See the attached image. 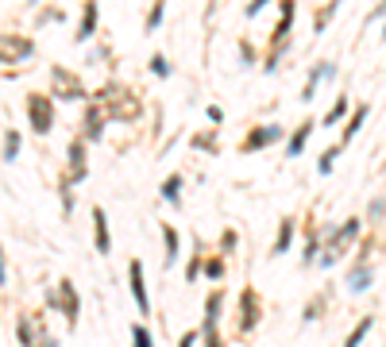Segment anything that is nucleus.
Wrapping results in <instances>:
<instances>
[{
  "label": "nucleus",
  "mask_w": 386,
  "mask_h": 347,
  "mask_svg": "<svg viewBox=\"0 0 386 347\" xmlns=\"http://www.w3.org/2000/svg\"><path fill=\"white\" fill-rule=\"evenodd\" d=\"M97 12H101V8H97V0H89L85 8H81V28H78V43H85L89 35H93L97 31Z\"/></svg>",
  "instance_id": "11"
},
{
  "label": "nucleus",
  "mask_w": 386,
  "mask_h": 347,
  "mask_svg": "<svg viewBox=\"0 0 386 347\" xmlns=\"http://www.w3.org/2000/svg\"><path fill=\"white\" fill-rule=\"evenodd\" d=\"M128 278H131V297H135V305H139V312H151V297H147V286H143V267L139 262H131L128 267Z\"/></svg>",
  "instance_id": "7"
},
{
  "label": "nucleus",
  "mask_w": 386,
  "mask_h": 347,
  "mask_svg": "<svg viewBox=\"0 0 386 347\" xmlns=\"http://www.w3.org/2000/svg\"><path fill=\"white\" fill-rule=\"evenodd\" d=\"M193 147H197V151H217V143H212L209 135H197V139H193Z\"/></svg>",
  "instance_id": "32"
},
{
  "label": "nucleus",
  "mask_w": 386,
  "mask_h": 347,
  "mask_svg": "<svg viewBox=\"0 0 386 347\" xmlns=\"http://www.w3.org/2000/svg\"><path fill=\"white\" fill-rule=\"evenodd\" d=\"M332 4H340V0H332Z\"/></svg>",
  "instance_id": "44"
},
{
  "label": "nucleus",
  "mask_w": 386,
  "mask_h": 347,
  "mask_svg": "<svg viewBox=\"0 0 386 347\" xmlns=\"http://www.w3.org/2000/svg\"><path fill=\"white\" fill-rule=\"evenodd\" d=\"M20 154V131H8L4 135V162H12Z\"/></svg>",
  "instance_id": "23"
},
{
  "label": "nucleus",
  "mask_w": 386,
  "mask_h": 347,
  "mask_svg": "<svg viewBox=\"0 0 386 347\" xmlns=\"http://www.w3.org/2000/svg\"><path fill=\"white\" fill-rule=\"evenodd\" d=\"M282 20H278V28H275V39H286V31H290V23H294V0H282Z\"/></svg>",
  "instance_id": "18"
},
{
  "label": "nucleus",
  "mask_w": 386,
  "mask_h": 347,
  "mask_svg": "<svg viewBox=\"0 0 386 347\" xmlns=\"http://www.w3.org/2000/svg\"><path fill=\"white\" fill-rule=\"evenodd\" d=\"M317 243H321V239L309 236V243H306V262H309V259H317Z\"/></svg>",
  "instance_id": "34"
},
{
  "label": "nucleus",
  "mask_w": 386,
  "mask_h": 347,
  "mask_svg": "<svg viewBox=\"0 0 386 347\" xmlns=\"http://www.w3.org/2000/svg\"><path fill=\"white\" fill-rule=\"evenodd\" d=\"M59 289H62V297H59V293H51L47 301H51V305H62V301H66V317H70V324H73V320H78V312H81V301H78V293H73V286H70V282H62Z\"/></svg>",
  "instance_id": "9"
},
{
  "label": "nucleus",
  "mask_w": 386,
  "mask_h": 347,
  "mask_svg": "<svg viewBox=\"0 0 386 347\" xmlns=\"http://www.w3.org/2000/svg\"><path fill=\"white\" fill-rule=\"evenodd\" d=\"M367 217H371V220H382V217H386V201H382V197L371 205V209H367Z\"/></svg>",
  "instance_id": "31"
},
{
  "label": "nucleus",
  "mask_w": 386,
  "mask_h": 347,
  "mask_svg": "<svg viewBox=\"0 0 386 347\" xmlns=\"http://www.w3.org/2000/svg\"><path fill=\"white\" fill-rule=\"evenodd\" d=\"M101 131H104V112L93 104V109L85 112V139H89V143H97V139H101Z\"/></svg>",
  "instance_id": "16"
},
{
  "label": "nucleus",
  "mask_w": 386,
  "mask_h": 347,
  "mask_svg": "<svg viewBox=\"0 0 386 347\" xmlns=\"http://www.w3.org/2000/svg\"><path fill=\"white\" fill-rule=\"evenodd\" d=\"M162 243H167V267L178 262V231L174 228H162Z\"/></svg>",
  "instance_id": "21"
},
{
  "label": "nucleus",
  "mask_w": 386,
  "mask_h": 347,
  "mask_svg": "<svg viewBox=\"0 0 386 347\" xmlns=\"http://www.w3.org/2000/svg\"><path fill=\"white\" fill-rule=\"evenodd\" d=\"M309 135H313V120H309V123H301V128H298V131H294V135H290V143H286V154H290V159H298V154L306 151Z\"/></svg>",
  "instance_id": "12"
},
{
  "label": "nucleus",
  "mask_w": 386,
  "mask_h": 347,
  "mask_svg": "<svg viewBox=\"0 0 386 347\" xmlns=\"http://www.w3.org/2000/svg\"><path fill=\"white\" fill-rule=\"evenodd\" d=\"M43 347H54V340H47V343H43Z\"/></svg>",
  "instance_id": "42"
},
{
  "label": "nucleus",
  "mask_w": 386,
  "mask_h": 347,
  "mask_svg": "<svg viewBox=\"0 0 386 347\" xmlns=\"http://www.w3.org/2000/svg\"><path fill=\"white\" fill-rule=\"evenodd\" d=\"M344 116H348V97H336V104L328 109V116H325V123L332 128V123H340Z\"/></svg>",
  "instance_id": "22"
},
{
  "label": "nucleus",
  "mask_w": 386,
  "mask_h": 347,
  "mask_svg": "<svg viewBox=\"0 0 386 347\" xmlns=\"http://www.w3.org/2000/svg\"><path fill=\"white\" fill-rule=\"evenodd\" d=\"M16 332H20V343H23V347H31V343H35V332H31V324H28V320H20V324H16Z\"/></svg>",
  "instance_id": "28"
},
{
  "label": "nucleus",
  "mask_w": 386,
  "mask_h": 347,
  "mask_svg": "<svg viewBox=\"0 0 386 347\" xmlns=\"http://www.w3.org/2000/svg\"><path fill=\"white\" fill-rule=\"evenodd\" d=\"M28 120H31V131L35 135H47L54 128V104L47 97H31L28 101Z\"/></svg>",
  "instance_id": "1"
},
{
  "label": "nucleus",
  "mask_w": 386,
  "mask_h": 347,
  "mask_svg": "<svg viewBox=\"0 0 386 347\" xmlns=\"http://www.w3.org/2000/svg\"><path fill=\"white\" fill-rule=\"evenodd\" d=\"M371 324H375V320H371V317H363V320H359V324H356V328H351V336H348V340H344V347H359V343L367 340V332H371Z\"/></svg>",
  "instance_id": "17"
},
{
  "label": "nucleus",
  "mask_w": 386,
  "mask_h": 347,
  "mask_svg": "<svg viewBox=\"0 0 386 347\" xmlns=\"http://www.w3.org/2000/svg\"><path fill=\"white\" fill-rule=\"evenodd\" d=\"M371 20H386V0H379V4L371 8V16H367V23H371Z\"/></svg>",
  "instance_id": "33"
},
{
  "label": "nucleus",
  "mask_w": 386,
  "mask_h": 347,
  "mask_svg": "<svg viewBox=\"0 0 386 347\" xmlns=\"http://www.w3.org/2000/svg\"><path fill=\"white\" fill-rule=\"evenodd\" d=\"M382 39H386V28H382Z\"/></svg>",
  "instance_id": "43"
},
{
  "label": "nucleus",
  "mask_w": 386,
  "mask_h": 347,
  "mask_svg": "<svg viewBox=\"0 0 386 347\" xmlns=\"http://www.w3.org/2000/svg\"><path fill=\"white\" fill-rule=\"evenodd\" d=\"M31 4H39V0H31Z\"/></svg>",
  "instance_id": "45"
},
{
  "label": "nucleus",
  "mask_w": 386,
  "mask_h": 347,
  "mask_svg": "<svg viewBox=\"0 0 386 347\" xmlns=\"http://www.w3.org/2000/svg\"><path fill=\"white\" fill-rule=\"evenodd\" d=\"M336 259H340V251H336V247H325V255L317 262H321V267H336Z\"/></svg>",
  "instance_id": "30"
},
{
  "label": "nucleus",
  "mask_w": 386,
  "mask_h": 347,
  "mask_svg": "<svg viewBox=\"0 0 386 347\" xmlns=\"http://www.w3.org/2000/svg\"><path fill=\"white\" fill-rule=\"evenodd\" d=\"M336 159H340V147H328V151L321 154V162H317V170H321V174H332Z\"/></svg>",
  "instance_id": "24"
},
{
  "label": "nucleus",
  "mask_w": 386,
  "mask_h": 347,
  "mask_svg": "<svg viewBox=\"0 0 386 347\" xmlns=\"http://www.w3.org/2000/svg\"><path fill=\"white\" fill-rule=\"evenodd\" d=\"M267 4H270V0H251V4H248V16H259Z\"/></svg>",
  "instance_id": "37"
},
{
  "label": "nucleus",
  "mask_w": 386,
  "mask_h": 347,
  "mask_svg": "<svg viewBox=\"0 0 386 347\" xmlns=\"http://www.w3.org/2000/svg\"><path fill=\"white\" fill-rule=\"evenodd\" d=\"M282 139V128H275V123H267V128H255L248 139L240 143V151L243 154H251V151H263V147H270V143H278Z\"/></svg>",
  "instance_id": "3"
},
{
  "label": "nucleus",
  "mask_w": 386,
  "mask_h": 347,
  "mask_svg": "<svg viewBox=\"0 0 386 347\" xmlns=\"http://www.w3.org/2000/svg\"><path fill=\"white\" fill-rule=\"evenodd\" d=\"M220 247H224V251H232V247H236V231H224V239H220Z\"/></svg>",
  "instance_id": "38"
},
{
  "label": "nucleus",
  "mask_w": 386,
  "mask_h": 347,
  "mask_svg": "<svg viewBox=\"0 0 386 347\" xmlns=\"http://www.w3.org/2000/svg\"><path fill=\"white\" fill-rule=\"evenodd\" d=\"M367 112H371V109H367V104H359V109H356V112L348 116V128H344V135H340V147H344V143H351V139L359 135V128H363Z\"/></svg>",
  "instance_id": "13"
},
{
  "label": "nucleus",
  "mask_w": 386,
  "mask_h": 347,
  "mask_svg": "<svg viewBox=\"0 0 386 347\" xmlns=\"http://www.w3.org/2000/svg\"><path fill=\"white\" fill-rule=\"evenodd\" d=\"M290 239H294V220H282L278 239H275V255H286V251H290Z\"/></svg>",
  "instance_id": "19"
},
{
  "label": "nucleus",
  "mask_w": 386,
  "mask_h": 347,
  "mask_svg": "<svg viewBox=\"0 0 386 347\" xmlns=\"http://www.w3.org/2000/svg\"><path fill=\"white\" fill-rule=\"evenodd\" d=\"M220 305H224V297H220V289L205 301V336L217 332V320H220Z\"/></svg>",
  "instance_id": "14"
},
{
  "label": "nucleus",
  "mask_w": 386,
  "mask_h": 347,
  "mask_svg": "<svg viewBox=\"0 0 386 347\" xmlns=\"http://www.w3.org/2000/svg\"><path fill=\"white\" fill-rule=\"evenodd\" d=\"M328 20H332V8H325V12L317 16V31H325V28H328Z\"/></svg>",
  "instance_id": "35"
},
{
  "label": "nucleus",
  "mask_w": 386,
  "mask_h": 347,
  "mask_svg": "<svg viewBox=\"0 0 386 347\" xmlns=\"http://www.w3.org/2000/svg\"><path fill=\"white\" fill-rule=\"evenodd\" d=\"M51 81H54V93L62 97V101H81V97H85V89H81V81L73 78L70 70H51Z\"/></svg>",
  "instance_id": "2"
},
{
  "label": "nucleus",
  "mask_w": 386,
  "mask_h": 347,
  "mask_svg": "<svg viewBox=\"0 0 386 347\" xmlns=\"http://www.w3.org/2000/svg\"><path fill=\"white\" fill-rule=\"evenodd\" d=\"M162 197H167V205H178V201H182V178H178V174L162 181Z\"/></svg>",
  "instance_id": "20"
},
{
  "label": "nucleus",
  "mask_w": 386,
  "mask_h": 347,
  "mask_svg": "<svg viewBox=\"0 0 386 347\" xmlns=\"http://www.w3.org/2000/svg\"><path fill=\"white\" fill-rule=\"evenodd\" d=\"M31 51H35V47H31L28 39H20V35L0 39V62H20V58H31Z\"/></svg>",
  "instance_id": "5"
},
{
  "label": "nucleus",
  "mask_w": 386,
  "mask_h": 347,
  "mask_svg": "<svg viewBox=\"0 0 386 347\" xmlns=\"http://www.w3.org/2000/svg\"><path fill=\"white\" fill-rule=\"evenodd\" d=\"M240 62L251 66V62H255V51H251V47H240Z\"/></svg>",
  "instance_id": "36"
},
{
  "label": "nucleus",
  "mask_w": 386,
  "mask_h": 347,
  "mask_svg": "<svg viewBox=\"0 0 386 347\" xmlns=\"http://www.w3.org/2000/svg\"><path fill=\"white\" fill-rule=\"evenodd\" d=\"M193 343H197V336H186V340L178 343V347H193Z\"/></svg>",
  "instance_id": "41"
},
{
  "label": "nucleus",
  "mask_w": 386,
  "mask_h": 347,
  "mask_svg": "<svg viewBox=\"0 0 386 347\" xmlns=\"http://www.w3.org/2000/svg\"><path fill=\"white\" fill-rule=\"evenodd\" d=\"M162 12H167V4L162 0H155V8H151V16H147V31H155L162 23Z\"/></svg>",
  "instance_id": "26"
},
{
  "label": "nucleus",
  "mask_w": 386,
  "mask_h": 347,
  "mask_svg": "<svg viewBox=\"0 0 386 347\" xmlns=\"http://www.w3.org/2000/svg\"><path fill=\"white\" fill-rule=\"evenodd\" d=\"M131 343H135V347H155V340H151V332H147L143 324H135V328H131Z\"/></svg>",
  "instance_id": "25"
},
{
  "label": "nucleus",
  "mask_w": 386,
  "mask_h": 347,
  "mask_svg": "<svg viewBox=\"0 0 386 347\" xmlns=\"http://www.w3.org/2000/svg\"><path fill=\"white\" fill-rule=\"evenodd\" d=\"M151 73H155V78H170V62L162 54H155L151 58Z\"/></svg>",
  "instance_id": "27"
},
{
  "label": "nucleus",
  "mask_w": 386,
  "mask_h": 347,
  "mask_svg": "<svg viewBox=\"0 0 386 347\" xmlns=\"http://www.w3.org/2000/svg\"><path fill=\"white\" fill-rule=\"evenodd\" d=\"M328 78H336V62H317L313 70H309V81H306V89H301V101H313L317 97V85H321V81H328Z\"/></svg>",
  "instance_id": "4"
},
{
  "label": "nucleus",
  "mask_w": 386,
  "mask_h": 347,
  "mask_svg": "<svg viewBox=\"0 0 386 347\" xmlns=\"http://www.w3.org/2000/svg\"><path fill=\"white\" fill-rule=\"evenodd\" d=\"M255 324H259V297H255V289H243V297H240V332H251Z\"/></svg>",
  "instance_id": "6"
},
{
  "label": "nucleus",
  "mask_w": 386,
  "mask_h": 347,
  "mask_svg": "<svg viewBox=\"0 0 386 347\" xmlns=\"http://www.w3.org/2000/svg\"><path fill=\"white\" fill-rule=\"evenodd\" d=\"M8 282V270H4V251H0V286Z\"/></svg>",
  "instance_id": "40"
},
{
  "label": "nucleus",
  "mask_w": 386,
  "mask_h": 347,
  "mask_svg": "<svg viewBox=\"0 0 386 347\" xmlns=\"http://www.w3.org/2000/svg\"><path fill=\"white\" fill-rule=\"evenodd\" d=\"M375 282V270L367 267V262H356L351 267V274H348V293H367Z\"/></svg>",
  "instance_id": "8"
},
{
  "label": "nucleus",
  "mask_w": 386,
  "mask_h": 347,
  "mask_svg": "<svg viewBox=\"0 0 386 347\" xmlns=\"http://www.w3.org/2000/svg\"><path fill=\"white\" fill-rule=\"evenodd\" d=\"M205 274H209V278H224V262L209 259V262H205Z\"/></svg>",
  "instance_id": "29"
},
{
  "label": "nucleus",
  "mask_w": 386,
  "mask_h": 347,
  "mask_svg": "<svg viewBox=\"0 0 386 347\" xmlns=\"http://www.w3.org/2000/svg\"><path fill=\"white\" fill-rule=\"evenodd\" d=\"M70 181H85V147L70 143Z\"/></svg>",
  "instance_id": "15"
},
{
  "label": "nucleus",
  "mask_w": 386,
  "mask_h": 347,
  "mask_svg": "<svg viewBox=\"0 0 386 347\" xmlns=\"http://www.w3.org/2000/svg\"><path fill=\"white\" fill-rule=\"evenodd\" d=\"M205 347H220V336H217V332H209V336H205Z\"/></svg>",
  "instance_id": "39"
},
{
  "label": "nucleus",
  "mask_w": 386,
  "mask_h": 347,
  "mask_svg": "<svg viewBox=\"0 0 386 347\" xmlns=\"http://www.w3.org/2000/svg\"><path fill=\"white\" fill-rule=\"evenodd\" d=\"M93 231H97V251L109 255L112 251V236H109V217H104V209H93Z\"/></svg>",
  "instance_id": "10"
}]
</instances>
